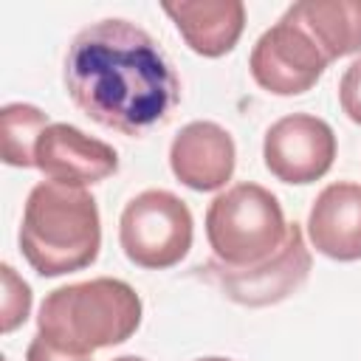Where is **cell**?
Returning <instances> with one entry per match:
<instances>
[{"label":"cell","mask_w":361,"mask_h":361,"mask_svg":"<svg viewBox=\"0 0 361 361\" xmlns=\"http://www.w3.org/2000/svg\"><path fill=\"white\" fill-rule=\"evenodd\" d=\"M65 90L96 124L144 135L180 102V82L158 42L130 20L107 17L82 28L65 54Z\"/></svg>","instance_id":"6da1fadb"},{"label":"cell","mask_w":361,"mask_h":361,"mask_svg":"<svg viewBox=\"0 0 361 361\" xmlns=\"http://www.w3.org/2000/svg\"><path fill=\"white\" fill-rule=\"evenodd\" d=\"M20 248L39 276H62L96 262L102 220L93 195L56 180L37 183L23 209Z\"/></svg>","instance_id":"7a4b0ae2"},{"label":"cell","mask_w":361,"mask_h":361,"mask_svg":"<svg viewBox=\"0 0 361 361\" xmlns=\"http://www.w3.org/2000/svg\"><path fill=\"white\" fill-rule=\"evenodd\" d=\"M141 324V296L121 279L99 276L51 290L37 316V333L59 350L93 355L127 341Z\"/></svg>","instance_id":"3957f363"},{"label":"cell","mask_w":361,"mask_h":361,"mask_svg":"<svg viewBox=\"0 0 361 361\" xmlns=\"http://www.w3.org/2000/svg\"><path fill=\"white\" fill-rule=\"evenodd\" d=\"M288 223L279 200L259 183H237L217 195L206 212V240L226 265H257L285 240Z\"/></svg>","instance_id":"277c9868"},{"label":"cell","mask_w":361,"mask_h":361,"mask_svg":"<svg viewBox=\"0 0 361 361\" xmlns=\"http://www.w3.org/2000/svg\"><path fill=\"white\" fill-rule=\"evenodd\" d=\"M118 243L127 259L138 268H172L192 248V212L178 195L166 189H147L124 206Z\"/></svg>","instance_id":"5b68a950"},{"label":"cell","mask_w":361,"mask_h":361,"mask_svg":"<svg viewBox=\"0 0 361 361\" xmlns=\"http://www.w3.org/2000/svg\"><path fill=\"white\" fill-rule=\"evenodd\" d=\"M197 276L217 285L231 302L248 307H265L296 293L310 274V251L305 245V234L299 223H288L282 245L257 265H226L220 259H209L195 268Z\"/></svg>","instance_id":"8992f818"},{"label":"cell","mask_w":361,"mask_h":361,"mask_svg":"<svg viewBox=\"0 0 361 361\" xmlns=\"http://www.w3.org/2000/svg\"><path fill=\"white\" fill-rule=\"evenodd\" d=\"M330 59L316 45V39L290 17L282 14L254 45L248 68L254 82L274 96H299L310 90Z\"/></svg>","instance_id":"52a82bcc"},{"label":"cell","mask_w":361,"mask_h":361,"mask_svg":"<svg viewBox=\"0 0 361 361\" xmlns=\"http://www.w3.org/2000/svg\"><path fill=\"white\" fill-rule=\"evenodd\" d=\"M262 158L282 183H313L324 178L336 158V133L324 118L293 113L274 121L265 133Z\"/></svg>","instance_id":"ba28073f"},{"label":"cell","mask_w":361,"mask_h":361,"mask_svg":"<svg viewBox=\"0 0 361 361\" xmlns=\"http://www.w3.org/2000/svg\"><path fill=\"white\" fill-rule=\"evenodd\" d=\"M34 166L65 186H93L118 169V155L110 144L85 135L73 124H48L34 149Z\"/></svg>","instance_id":"9c48e42d"},{"label":"cell","mask_w":361,"mask_h":361,"mask_svg":"<svg viewBox=\"0 0 361 361\" xmlns=\"http://www.w3.org/2000/svg\"><path fill=\"white\" fill-rule=\"evenodd\" d=\"M237 149L231 135L214 121L186 124L169 147V166L175 178L195 192H214L234 175Z\"/></svg>","instance_id":"30bf717a"},{"label":"cell","mask_w":361,"mask_h":361,"mask_svg":"<svg viewBox=\"0 0 361 361\" xmlns=\"http://www.w3.org/2000/svg\"><path fill=\"white\" fill-rule=\"evenodd\" d=\"M307 234L313 248L330 259H361V186L347 180L324 186L310 206Z\"/></svg>","instance_id":"8fae6325"},{"label":"cell","mask_w":361,"mask_h":361,"mask_svg":"<svg viewBox=\"0 0 361 361\" xmlns=\"http://www.w3.org/2000/svg\"><path fill=\"white\" fill-rule=\"evenodd\" d=\"M164 11L172 17L183 42L212 59L228 54L245 28V6L240 0H180L164 3Z\"/></svg>","instance_id":"7c38bea8"},{"label":"cell","mask_w":361,"mask_h":361,"mask_svg":"<svg viewBox=\"0 0 361 361\" xmlns=\"http://www.w3.org/2000/svg\"><path fill=\"white\" fill-rule=\"evenodd\" d=\"M285 14L316 39L330 62L361 51V0H299Z\"/></svg>","instance_id":"4fadbf2b"},{"label":"cell","mask_w":361,"mask_h":361,"mask_svg":"<svg viewBox=\"0 0 361 361\" xmlns=\"http://www.w3.org/2000/svg\"><path fill=\"white\" fill-rule=\"evenodd\" d=\"M48 127V116L34 104H6L0 110V135H3V161L8 166H34V149Z\"/></svg>","instance_id":"5bb4252c"},{"label":"cell","mask_w":361,"mask_h":361,"mask_svg":"<svg viewBox=\"0 0 361 361\" xmlns=\"http://www.w3.org/2000/svg\"><path fill=\"white\" fill-rule=\"evenodd\" d=\"M3 333H11L28 319L31 310V288L14 274L11 265H3Z\"/></svg>","instance_id":"9a60e30c"},{"label":"cell","mask_w":361,"mask_h":361,"mask_svg":"<svg viewBox=\"0 0 361 361\" xmlns=\"http://www.w3.org/2000/svg\"><path fill=\"white\" fill-rule=\"evenodd\" d=\"M338 102H341V110L347 113L350 121L361 124V59H355L341 82H338Z\"/></svg>","instance_id":"2e32d148"},{"label":"cell","mask_w":361,"mask_h":361,"mask_svg":"<svg viewBox=\"0 0 361 361\" xmlns=\"http://www.w3.org/2000/svg\"><path fill=\"white\" fill-rule=\"evenodd\" d=\"M25 361H90V355H76L68 350L54 347L51 341H45L39 333L31 338L28 350H25Z\"/></svg>","instance_id":"e0dca14e"},{"label":"cell","mask_w":361,"mask_h":361,"mask_svg":"<svg viewBox=\"0 0 361 361\" xmlns=\"http://www.w3.org/2000/svg\"><path fill=\"white\" fill-rule=\"evenodd\" d=\"M113 361H144V358H138V355H121V358H113Z\"/></svg>","instance_id":"ac0fdd59"},{"label":"cell","mask_w":361,"mask_h":361,"mask_svg":"<svg viewBox=\"0 0 361 361\" xmlns=\"http://www.w3.org/2000/svg\"><path fill=\"white\" fill-rule=\"evenodd\" d=\"M197 361H231V358H220V355H212V358H197Z\"/></svg>","instance_id":"d6986e66"}]
</instances>
